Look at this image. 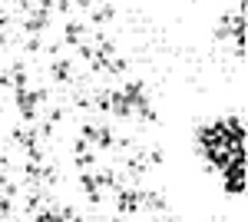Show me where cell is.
<instances>
[{
	"label": "cell",
	"instance_id": "obj_1",
	"mask_svg": "<svg viewBox=\"0 0 248 222\" xmlns=\"http://www.w3.org/2000/svg\"><path fill=\"white\" fill-rule=\"evenodd\" d=\"M0 163H3L7 169H30V172H33V149H30L27 139L7 136L3 153H0Z\"/></svg>",
	"mask_w": 248,
	"mask_h": 222
}]
</instances>
